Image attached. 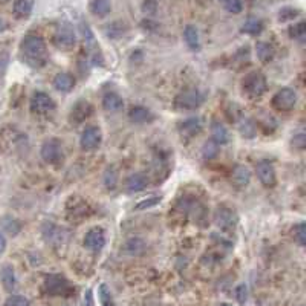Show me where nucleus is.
Instances as JSON below:
<instances>
[{
	"label": "nucleus",
	"mask_w": 306,
	"mask_h": 306,
	"mask_svg": "<svg viewBox=\"0 0 306 306\" xmlns=\"http://www.w3.org/2000/svg\"><path fill=\"white\" fill-rule=\"evenodd\" d=\"M20 49H22L23 60L28 66H31L34 69H42L46 66V63L49 60V54H48L46 43L42 37L26 36L20 44Z\"/></svg>",
	"instance_id": "1"
},
{
	"label": "nucleus",
	"mask_w": 306,
	"mask_h": 306,
	"mask_svg": "<svg viewBox=\"0 0 306 306\" xmlns=\"http://www.w3.org/2000/svg\"><path fill=\"white\" fill-rule=\"evenodd\" d=\"M244 94H246L250 98H260L268 90V83L265 75L260 72L248 74L242 82Z\"/></svg>",
	"instance_id": "2"
},
{
	"label": "nucleus",
	"mask_w": 306,
	"mask_h": 306,
	"mask_svg": "<svg viewBox=\"0 0 306 306\" xmlns=\"http://www.w3.org/2000/svg\"><path fill=\"white\" fill-rule=\"evenodd\" d=\"M297 92L291 88H284L280 89L274 96H272V108L278 112H291L297 106Z\"/></svg>",
	"instance_id": "3"
},
{
	"label": "nucleus",
	"mask_w": 306,
	"mask_h": 306,
	"mask_svg": "<svg viewBox=\"0 0 306 306\" xmlns=\"http://www.w3.org/2000/svg\"><path fill=\"white\" fill-rule=\"evenodd\" d=\"M204 104V96L199 90H184L174 98V106L180 110H196Z\"/></svg>",
	"instance_id": "4"
},
{
	"label": "nucleus",
	"mask_w": 306,
	"mask_h": 306,
	"mask_svg": "<svg viewBox=\"0 0 306 306\" xmlns=\"http://www.w3.org/2000/svg\"><path fill=\"white\" fill-rule=\"evenodd\" d=\"M57 104L46 92H36L31 98V112L34 115H48L56 110Z\"/></svg>",
	"instance_id": "5"
},
{
	"label": "nucleus",
	"mask_w": 306,
	"mask_h": 306,
	"mask_svg": "<svg viewBox=\"0 0 306 306\" xmlns=\"http://www.w3.org/2000/svg\"><path fill=\"white\" fill-rule=\"evenodd\" d=\"M44 291L49 296H68L70 294L72 288L66 277L60 274H50L44 280Z\"/></svg>",
	"instance_id": "6"
},
{
	"label": "nucleus",
	"mask_w": 306,
	"mask_h": 306,
	"mask_svg": "<svg viewBox=\"0 0 306 306\" xmlns=\"http://www.w3.org/2000/svg\"><path fill=\"white\" fill-rule=\"evenodd\" d=\"M54 44L58 48V49H63V50H70L75 48L76 44V36H75V31L70 24L68 23H63L57 28L56 34H54Z\"/></svg>",
	"instance_id": "7"
},
{
	"label": "nucleus",
	"mask_w": 306,
	"mask_h": 306,
	"mask_svg": "<svg viewBox=\"0 0 306 306\" xmlns=\"http://www.w3.org/2000/svg\"><path fill=\"white\" fill-rule=\"evenodd\" d=\"M42 158L48 164H60L63 161V147L58 140H48L42 146Z\"/></svg>",
	"instance_id": "8"
},
{
	"label": "nucleus",
	"mask_w": 306,
	"mask_h": 306,
	"mask_svg": "<svg viewBox=\"0 0 306 306\" xmlns=\"http://www.w3.org/2000/svg\"><path fill=\"white\" fill-rule=\"evenodd\" d=\"M101 141H103V132H101V129L98 126H90V127H86L84 132L82 134L80 146L83 150L92 152L101 146Z\"/></svg>",
	"instance_id": "9"
},
{
	"label": "nucleus",
	"mask_w": 306,
	"mask_h": 306,
	"mask_svg": "<svg viewBox=\"0 0 306 306\" xmlns=\"http://www.w3.org/2000/svg\"><path fill=\"white\" fill-rule=\"evenodd\" d=\"M84 246L90 251L100 252L106 246V234L101 228H92L84 236Z\"/></svg>",
	"instance_id": "10"
},
{
	"label": "nucleus",
	"mask_w": 306,
	"mask_h": 306,
	"mask_svg": "<svg viewBox=\"0 0 306 306\" xmlns=\"http://www.w3.org/2000/svg\"><path fill=\"white\" fill-rule=\"evenodd\" d=\"M256 173H258L259 181H260L265 187L271 188V187L276 186V182H277V174H276L274 166H272L270 161H260V162L258 164V167H256Z\"/></svg>",
	"instance_id": "11"
},
{
	"label": "nucleus",
	"mask_w": 306,
	"mask_h": 306,
	"mask_svg": "<svg viewBox=\"0 0 306 306\" xmlns=\"http://www.w3.org/2000/svg\"><path fill=\"white\" fill-rule=\"evenodd\" d=\"M94 114V108L89 101L86 100H80L78 103H76L72 110H70V121L75 122V124H82L84 122L90 115Z\"/></svg>",
	"instance_id": "12"
},
{
	"label": "nucleus",
	"mask_w": 306,
	"mask_h": 306,
	"mask_svg": "<svg viewBox=\"0 0 306 306\" xmlns=\"http://www.w3.org/2000/svg\"><path fill=\"white\" fill-rule=\"evenodd\" d=\"M204 129V124H202V120L199 116H193V118H188L186 120L181 126H180V134L181 136L184 138H194L196 135H199Z\"/></svg>",
	"instance_id": "13"
},
{
	"label": "nucleus",
	"mask_w": 306,
	"mask_h": 306,
	"mask_svg": "<svg viewBox=\"0 0 306 306\" xmlns=\"http://www.w3.org/2000/svg\"><path fill=\"white\" fill-rule=\"evenodd\" d=\"M103 109L109 114H116L124 109V101L122 98L115 92H108L103 96Z\"/></svg>",
	"instance_id": "14"
},
{
	"label": "nucleus",
	"mask_w": 306,
	"mask_h": 306,
	"mask_svg": "<svg viewBox=\"0 0 306 306\" xmlns=\"http://www.w3.org/2000/svg\"><path fill=\"white\" fill-rule=\"evenodd\" d=\"M148 186V178L144 173H134L127 178L126 181V187L129 192L132 193H140L142 190H146Z\"/></svg>",
	"instance_id": "15"
},
{
	"label": "nucleus",
	"mask_w": 306,
	"mask_h": 306,
	"mask_svg": "<svg viewBox=\"0 0 306 306\" xmlns=\"http://www.w3.org/2000/svg\"><path fill=\"white\" fill-rule=\"evenodd\" d=\"M216 224L220 226V228H225V230H232L234 228L236 225V216L232 210H228L225 207H220L218 212H216Z\"/></svg>",
	"instance_id": "16"
},
{
	"label": "nucleus",
	"mask_w": 306,
	"mask_h": 306,
	"mask_svg": "<svg viewBox=\"0 0 306 306\" xmlns=\"http://www.w3.org/2000/svg\"><path fill=\"white\" fill-rule=\"evenodd\" d=\"M232 181L238 188H244L251 182V172L245 166H238L232 173Z\"/></svg>",
	"instance_id": "17"
},
{
	"label": "nucleus",
	"mask_w": 306,
	"mask_h": 306,
	"mask_svg": "<svg viewBox=\"0 0 306 306\" xmlns=\"http://www.w3.org/2000/svg\"><path fill=\"white\" fill-rule=\"evenodd\" d=\"M146 250H147V245L141 238H132L122 246V251L127 256H141V254L146 252Z\"/></svg>",
	"instance_id": "18"
},
{
	"label": "nucleus",
	"mask_w": 306,
	"mask_h": 306,
	"mask_svg": "<svg viewBox=\"0 0 306 306\" xmlns=\"http://www.w3.org/2000/svg\"><path fill=\"white\" fill-rule=\"evenodd\" d=\"M0 278H2V285L8 292H12L16 290L17 278H16L14 268L11 265H4L2 266V271H0Z\"/></svg>",
	"instance_id": "19"
},
{
	"label": "nucleus",
	"mask_w": 306,
	"mask_h": 306,
	"mask_svg": "<svg viewBox=\"0 0 306 306\" xmlns=\"http://www.w3.org/2000/svg\"><path fill=\"white\" fill-rule=\"evenodd\" d=\"M54 88L58 92L69 94L75 88V78L70 74H58V75H56V78H54Z\"/></svg>",
	"instance_id": "20"
},
{
	"label": "nucleus",
	"mask_w": 306,
	"mask_h": 306,
	"mask_svg": "<svg viewBox=\"0 0 306 306\" xmlns=\"http://www.w3.org/2000/svg\"><path fill=\"white\" fill-rule=\"evenodd\" d=\"M212 136H213V141L219 146L230 142V132H228L226 127L219 121H213V124H212Z\"/></svg>",
	"instance_id": "21"
},
{
	"label": "nucleus",
	"mask_w": 306,
	"mask_h": 306,
	"mask_svg": "<svg viewBox=\"0 0 306 306\" xmlns=\"http://www.w3.org/2000/svg\"><path fill=\"white\" fill-rule=\"evenodd\" d=\"M110 10H112L110 0H92V2H90V12L95 17L103 18V17L109 16Z\"/></svg>",
	"instance_id": "22"
},
{
	"label": "nucleus",
	"mask_w": 306,
	"mask_h": 306,
	"mask_svg": "<svg viewBox=\"0 0 306 306\" xmlns=\"http://www.w3.org/2000/svg\"><path fill=\"white\" fill-rule=\"evenodd\" d=\"M256 54H258V58H259L264 64L272 62V58H274V56H276L274 48H272L270 43H265V42H259V43L256 44Z\"/></svg>",
	"instance_id": "23"
},
{
	"label": "nucleus",
	"mask_w": 306,
	"mask_h": 306,
	"mask_svg": "<svg viewBox=\"0 0 306 306\" xmlns=\"http://www.w3.org/2000/svg\"><path fill=\"white\" fill-rule=\"evenodd\" d=\"M129 118L132 122H136V124H142V122H148L153 120V115L148 109L142 108V106H136L130 112H129Z\"/></svg>",
	"instance_id": "24"
},
{
	"label": "nucleus",
	"mask_w": 306,
	"mask_h": 306,
	"mask_svg": "<svg viewBox=\"0 0 306 306\" xmlns=\"http://www.w3.org/2000/svg\"><path fill=\"white\" fill-rule=\"evenodd\" d=\"M239 132H240L242 136H245L248 140H252L254 136H256V134H258V126H256V122H254L251 118H245L244 116L239 121Z\"/></svg>",
	"instance_id": "25"
},
{
	"label": "nucleus",
	"mask_w": 306,
	"mask_h": 306,
	"mask_svg": "<svg viewBox=\"0 0 306 306\" xmlns=\"http://www.w3.org/2000/svg\"><path fill=\"white\" fill-rule=\"evenodd\" d=\"M32 12L31 0H14V16L17 18H28Z\"/></svg>",
	"instance_id": "26"
},
{
	"label": "nucleus",
	"mask_w": 306,
	"mask_h": 306,
	"mask_svg": "<svg viewBox=\"0 0 306 306\" xmlns=\"http://www.w3.org/2000/svg\"><path fill=\"white\" fill-rule=\"evenodd\" d=\"M184 38H186V43L187 46L192 49V50H199L200 49V42H199V32L194 26L188 24L184 31Z\"/></svg>",
	"instance_id": "27"
},
{
	"label": "nucleus",
	"mask_w": 306,
	"mask_h": 306,
	"mask_svg": "<svg viewBox=\"0 0 306 306\" xmlns=\"http://www.w3.org/2000/svg\"><path fill=\"white\" fill-rule=\"evenodd\" d=\"M219 155V144H216L213 140L207 141L202 147V156L206 161H213Z\"/></svg>",
	"instance_id": "28"
},
{
	"label": "nucleus",
	"mask_w": 306,
	"mask_h": 306,
	"mask_svg": "<svg viewBox=\"0 0 306 306\" xmlns=\"http://www.w3.org/2000/svg\"><path fill=\"white\" fill-rule=\"evenodd\" d=\"M118 172L115 167H108L106 172H104V178H103V181H104V186L108 190H115L116 186H118Z\"/></svg>",
	"instance_id": "29"
},
{
	"label": "nucleus",
	"mask_w": 306,
	"mask_h": 306,
	"mask_svg": "<svg viewBox=\"0 0 306 306\" xmlns=\"http://www.w3.org/2000/svg\"><path fill=\"white\" fill-rule=\"evenodd\" d=\"M2 226L5 228V232H6L8 234H11L12 238L17 236V234L22 232V224H20L18 220L12 219V218H4Z\"/></svg>",
	"instance_id": "30"
},
{
	"label": "nucleus",
	"mask_w": 306,
	"mask_h": 306,
	"mask_svg": "<svg viewBox=\"0 0 306 306\" xmlns=\"http://www.w3.org/2000/svg\"><path fill=\"white\" fill-rule=\"evenodd\" d=\"M162 200V196H152L148 199H142L141 202H138L136 206H135V210L136 212H146V210H150L153 207H156L160 206Z\"/></svg>",
	"instance_id": "31"
},
{
	"label": "nucleus",
	"mask_w": 306,
	"mask_h": 306,
	"mask_svg": "<svg viewBox=\"0 0 306 306\" xmlns=\"http://www.w3.org/2000/svg\"><path fill=\"white\" fill-rule=\"evenodd\" d=\"M290 37L292 40H297V42H303L304 37H306V23L304 22H300L294 26L290 28Z\"/></svg>",
	"instance_id": "32"
},
{
	"label": "nucleus",
	"mask_w": 306,
	"mask_h": 306,
	"mask_svg": "<svg viewBox=\"0 0 306 306\" xmlns=\"http://www.w3.org/2000/svg\"><path fill=\"white\" fill-rule=\"evenodd\" d=\"M262 30H264V24L259 20H248L242 28V31L250 36H258L262 32Z\"/></svg>",
	"instance_id": "33"
},
{
	"label": "nucleus",
	"mask_w": 306,
	"mask_h": 306,
	"mask_svg": "<svg viewBox=\"0 0 306 306\" xmlns=\"http://www.w3.org/2000/svg\"><path fill=\"white\" fill-rule=\"evenodd\" d=\"M98 296L101 300V306H114V300H112V294L108 288V285H101L98 290Z\"/></svg>",
	"instance_id": "34"
},
{
	"label": "nucleus",
	"mask_w": 306,
	"mask_h": 306,
	"mask_svg": "<svg viewBox=\"0 0 306 306\" xmlns=\"http://www.w3.org/2000/svg\"><path fill=\"white\" fill-rule=\"evenodd\" d=\"M294 234H296L294 238H296L297 244L300 246H304V244H306V225H304V222H300L294 228Z\"/></svg>",
	"instance_id": "35"
},
{
	"label": "nucleus",
	"mask_w": 306,
	"mask_h": 306,
	"mask_svg": "<svg viewBox=\"0 0 306 306\" xmlns=\"http://www.w3.org/2000/svg\"><path fill=\"white\" fill-rule=\"evenodd\" d=\"M225 10L232 14H240L242 12V0H225L224 2Z\"/></svg>",
	"instance_id": "36"
},
{
	"label": "nucleus",
	"mask_w": 306,
	"mask_h": 306,
	"mask_svg": "<svg viewBox=\"0 0 306 306\" xmlns=\"http://www.w3.org/2000/svg\"><path fill=\"white\" fill-rule=\"evenodd\" d=\"M5 306H31V303L26 297H23V296H11L6 300Z\"/></svg>",
	"instance_id": "37"
},
{
	"label": "nucleus",
	"mask_w": 306,
	"mask_h": 306,
	"mask_svg": "<svg viewBox=\"0 0 306 306\" xmlns=\"http://www.w3.org/2000/svg\"><path fill=\"white\" fill-rule=\"evenodd\" d=\"M234 294H236V300H238L240 304H245L246 300H248V286H246L245 284L239 285V286L236 288Z\"/></svg>",
	"instance_id": "38"
},
{
	"label": "nucleus",
	"mask_w": 306,
	"mask_h": 306,
	"mask_svg": "<svg viewBox=\"0 0 306 306\" xmlns=\"http://www.w3.org/2000/svg\"><path fill=\"white\" fill-rule=\"evenodd\" d=\"M298 16V11L297 10H291V8H286L280 12V20L282 22H286V20H292Z\"/></svg>",
	"instance_id": "39"
},
{
	"label": "nucleus",
	"mask_w": 306,
	"mask_h": 306,
	"mask_svg": "<svg viewBox=\"0 0 306 306\" xmlns=\"http://www.w3.org/2000/svg\"><path fill=\"white\" fill-rule=\"evenodd\" d=\"M304 142H306L304 134H298V135H296L294 140H292V146H294L296 148H298V150H303V148H304Z\"/></svg>",
	"instance_id": "40"
},
{
	"label": "nucleus",
	"mask_w": 306,
	"mask_h": 306,
	"mask_svg": "<svg viewBox=\"0 0 306 306\" xmlns=\"http://www.w3.org/2000/svg\"><path fill=\"white\" fill-rule=\"evenodd\" d=\"M144 11L147 14H153L156 11V4H155V0H146L144 2Z\"/></svg>",
	"instance_id": "41"
},
{
	"label": "nucleus",
	"mask_w": 306,
	"mask_h": 306,
	"mask_svg": "<svg viewBox=\"0 0 306 306\" xmlns=\"http://www.w3.org/2000/svg\"><path fill=\"white\" fill-rule=\"evenodd\" d=\"M84 306H95V300H94V292L92 290H88L84 294Z\"/></svg>",
	"instance_id": "42"
},
{
	"label": "nucleus",
	"mask_w": 306,
	"mask_h": 306,
	"mask_svg": "<svg viewBox=\"0 0 306 306\" xmlns=\"http://www.w3.org/2000/svg\"><path fill=\"white\" fill-rule=\"evenodd\" d=\"M5 250H6V238L4 236L2 230H0V256L5 252Z\"/></svg>",
	"instance_id": "43"
},
{
	"label": "nucleus",
	"mask_w": 306,
	"mask_h": 306,
	"mask_svg": "<svg viewBox=\"0 0 306 306\" xmlns=\"http://www.w3.org/2000/svg\"><path fill=\"white\" fill-rule=\"evenodd\" d=\"M8 2V0H0V4H6Z\"/></svg>",
	"instance_id": "44"
},
{
	"label": "nucleus",
	"mask_w": 306,
	"mask_h": 306,
	"mask_svg": "<svg viewBox=\"0 0 306 306\" xmlns=\"http://www.w3.org/2000/svg\"><path fill=\"white\" fill-rule=\"evenodd\" d=\"M220 306H232V304H228V303H222Z\"/></svg>",
	"instance_id": "45"
},
{
	"label": "nucleus",
	"mask_w": 306,
	"mask_h": 306,
	"mask_svg": "<svg viewBox=\"0 0 306 306\" xmlns=\"http://www.w3.org/2000/svg\"><path fill=\"white\" fill-rule=\"evenodd\" d=\"M222 2H225V0H222Z\"/></svg>",
	"instance_id": "46"
}]
</instances>
